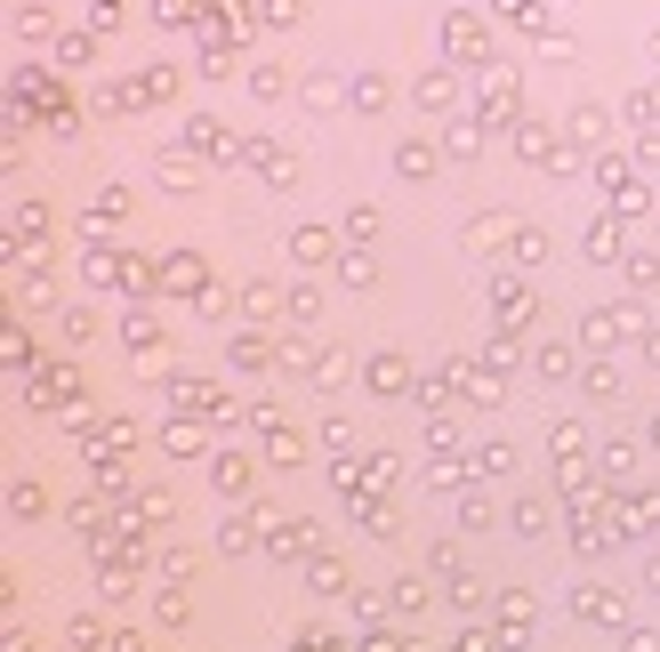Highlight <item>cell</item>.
<instances>
[{"instance_id":"obj_1","label":"cell","mask_w":660,"mask_h":652,"mask_svg":"<svg viewBox=\"0 0 660 652\" xmlns=\"http://www.w3.org/2000/svg\"><path fill=\"white\" fill-rule=\"evenodd\" d=\"M492 57H500V41H492V24H483L475 9H451L443 17V65H460V73H492Z\"/></svg>"},{"instance_id":"obj_2","label":"cell","mask_w":660,"mask_h":652,"mask_svg":"<svg viewBox=\"0 0 660 652\" xmlns=\"http://www.w3.org/2000/svg\"><path fill=\"white\" fill-rule=\"evenodd\" d=\"M652 323H644V306H588L580 315V347L588 355H612L620 338H644Z\"/></svg>"},{"instance_id":"obj_3","label":"cell","mask_w":660,"mask_h":652,"mask_svg":"<svg viewBox=\"0 0 660 652\" xmlns=\"http://www.w3.org/2000/svg\"><path fill=\"white\" fill-rule=\"evenodd\" d=\"M483 129H515L524 121V81L508 73V65H492V73H483V89H475V106H467Z\"/></svg>"},{"instance_id":"obj_4","label":"cell","mask_w":660,"mask_h":652,"mask_svg":"<svg viewBox=\"0 0 660 652\" xmlns=\"http://www.w3.org/2000/svg\"><path fill=\"white\" fill-rule=\"evenodd\" d=\"M178 146H186L194 161H250V137H234V129H218L210 113H186V129H178Z\"/></svg>"},{"instance_id":"obj_5","label":"cell","mask_w":660,"mask_h":652,"mask_svg":"<svg viewBox=\"0 0 660 652\" xmlns=\"http://www.w3.org/2000/svg\"><path fill=\"white\" fill-rule=\"evenodd\" d=\"M508 137H515V154H524L532 169H555V178H564V169H580V154H572V146H564V137H555L548 121H532V113L515 121Z\"/></svg>"},{"instance_id":"obj_6","label":"cell","mask_w":660,"mask_h":652,"mask_svg":"<svg viewBox=\"0 0 660 652\" xmlns=\"http://www.w3.org/2000/svg\"><path fill=\"white\" fill-rule=\"evenodd\" d=\"M210 492L234 500V507H250V492H258V460L234 452V443H226V452H210Z\"/></svg>"},{"instance_id":"obj_7","label":"cell","mask_w":660,"mask_h":652,"mask_svg":"<svg viewBox=\"0 0 660 652\" xmlns=\"http://www.w3.org/2000/svg\"><path fill=\"white\" fill-rule=\"evenodd\" d=\"M250 419H258V443H266V467H298V460H306V435L283 419V411H266V403H258Z\"/></svg>"},{"instance_id":"obj_8","label":"cell","mask_w":660,"mask_h":652,"mask_svg":"<svg viewBox=\"0 0 660 652\" xmlns=\"http://www.w3.org/2000/svg\"><path fill=\"white\" fill-rule=\"evenodd\" d=\"M492 306H500V330L508 338L532 330V283H524V274H492Z\"/></svg>"},{"instance_id":"obj_9","label":"cell","mask_w":660,"mask_h":652,"mask_svg":"<svg viewBox=\"0 0 660 652\" xmlns=\"http://www.w3.org/2000/svg\"><path fill=\"white\" fill-rule=\"evenodd\" d=\"M169 395H178V411H194V419H226L234 427V403L210 379H194V371H169Z\"/></svg>"},{"instance_id":"obj_10","label":"cell","mask_w":660,"mask_h":652,"mask_svg":"<svg viewBox=\"0 0 660 652\" xmlns=\"http://www.w3.org/2000/svg\"><path fill=\"white\" fill-rule=\"evenodd\" d=\"M411 106L420 113H460V65H427V73L411 81Z\"/></svg>"},{"instance_id":"obj_11","label":"cell","mask_w":660,"mask_h":652,"mask_svg":"<svg viewBox=\"0 0 660 652\" xmlns=\"http://www.w3.org/2000/svg\"><path fill=\"white\" fill-rule=\"evenodd\" d=\"M572 612H580L588 629H620V621H629L620 589H604V580H580V589H572Z\"/></svg>"},{"instance_id":"obj_12","label":"cell","mask_w":660,"mask_h":652,"mask_svg":"<svg viewBox=\"0 0 660 652\" xmlns=\"http://www.w3.org/2000/svg\"><path fill=\"white\" fill-rule=\"evenodd\" d=\"M161 290H178V298H194V306H201L218 283H210V266H201L194 250H169V258H161Z\"/></svg>"},{"instance_id":"obj_13","label":"cell","mask_w":660,"mask_h":652,"mask_svg":"<svg viewBox=\"0 0 660 652\" xmlns=\"http://www.w3.org/2000/svg\"><path fill=\"white\" fill-rule=\"evenodd\" d=\"M363 379H371V395H420V371H411L395 347H378V355L363 363Z\"/></svg>"},{"instance_id":"obj_14","label":"cell","mask_w":660,"mask_h":652,"mask_svg":"<svg viewBox=\"0 0 660 652\" xmlns=\"http://www.w3.org/2000/svg\"><path fill=\"white\" fill-rule=\"evenodd\" d=\"M387 161H395V178H403V186H427L435 169H443V146H435V137H403Z\"/></svg>"},{"instance_id":"obj_15","label":"cell","mask_w":660,"mask_h":652,"mask_svg":"<svg viewBox=\"0 0 660 652\" xmlns=\"http://www.w3.org/2000/svg\"><path fill=\"white\" fill-rule=\"evenodd\" d=\"M346 258V234H331V226H298L290 234V266H338Z\"/></svg>"},{"instance_id":"obj_16","label":"cell","mask_w":660,"mask_h":652,"mask_svg":"<svg viewBox=\"0 0 660 652\" xmlns=\"http://www.w3.org/2000/svg\"><path fill=\"white\" fill-rule=\"evenodd\" d=\"M258 516H266V507H258ZM266 556H283V564L290 556H315V524H306V516H290V524L266 516Z\"/></svg>"},{"instance_id":"obj_17","label":"cell","mask_w":660,"mask_h":652,"mask_svg":"<svg viewBox=\"0 0 660 652\" xmlns=\"http://www.w3.org/2000/svg\"><path fill=\"white\" fill-rule=\"evenodd\" d=\"M250 169L266 186H298V154L283 146V137H250Z\"/></svg>"},{"instance_id":"obj_18","label":"cell","mask_w":660,"mask_h":652,"mask_svg":"<svg viewBox=\"0 0 660 652\" xmlns=\"http://www.w3.org/2000/svg\"><path fill=\"white\" fill-rule=\"evenodd\" d=\"M443 379L460 387V403H483V411H492V403L508 395V387H500V371H483V363H451Z\"/></svg>"},{"instance_id":"obj_19","label":"cell","mask_w":660,"mask_h":652,"mask_svg":"<svg viewBox=\"0 0 660 652\" xmlns=\"http://www.w3.org/2000/svg\"><path fill=\"white\" fill-rule=\"evenodd\" d=\"M483 137H492V129H483L475 113H451L443 121V161H483Z\"/></svg>"},{"instance_id":"obj_20","label":"cell","mask_w":660,"mask_h":652,"mask_svg":"<svg viewBox=\"0 0 660 652\" xmlns=\"http://www.w3.org/2000/svg\"><path fill=\"white\" fill-rule=\"evenodd\" d=\"M532 621H540V604H532V589H508V596H500V644L515 652V644L532 636Z\"/></svg>"},{"instance_id":"obj_21","label":"cell","mask_w":660,"mask_h":652,"mask_svg":"<svg viewBox=\"0 0 660 652\" xmlns=\"http://www.w3.org/2000/svg\"><path fill=\"white\" fill-rule=\"evenodd\" d=\"M226 355H234L242 371H274V363H283V338H266V330H234V338H226Z\"/></svg>"},{"instance_id":"obj_22","label":"cell","mask_w":660,"mask_h":652,"mask_svg":"<svg viewBox=\"0 0 660 652\" xmlns=\"http://www.w3.org/2000/svg\"><path fill=\"white\" fill-rule=\"evenodd\" d=\"M178 97V65H146V73H129V106H169Z\"/></svg>"},{"instance_id":"obj_23","label":"cell","mask_w":660,"mask_h":652,"mask_svg":"<svg viewBox=\"0 0 660 652\" xmlns=\"http://www.w3.org/2000/svg\"><path fill=\"white\" fill-rule=\"evenodd\" d=\"M508 524L524 532V540H548V532H555V500H548V492H524V500L508 507Z\"/></svg>"},{"instance_id":"obj_24","label":"cell","mask_w":660,"mask_h":652,"mask_svg":"<svg viewBox=\"0 0 660 652\" xmlns=\"http://www.w3.org/2000/svg\"><path fill=\"white\" fill-rule=\"evenodd\" d=\"M121 338H129V355H137V363H154V355H161V323H154V306H129V315H121Z\"/></svg>"},{"instance_id":"obj_25","label":"cell","mask_w":660,"mask_h":652,"mask_svg":"<svg viewBox=\"0 0 660 652\" xmlns=\"http://www.w3.org/2000/svg\"><path fill=\"white\" fill-rule=\"evenodd\" d=\"M298 97H306V106H323V113H338V106H355V81H338V73H306Z\"/></svg>"},{"instance_id":"obj_26","label":"cell","mask_w":660,"mask_h":652,"mask_svg":"<svg viewBox=\"0 0 660 652\" xmlns=\"http://www.w3.org/2000/svg\"><path fill=\"white\" fill-rule=\"evenodd\" d=\"M580 395H588V403H620V363L588 355V363H580Z\"/></svg>"},{"instance_id":"obj_27","label":"cell","mask_w":660,"mask_h":652,"mask_svg":"<svg viewBox=\"0 0 660 652\" xmlns=\"http://www.w3.org/2000/svg\"><path fill=\"white\" fill-rule=\"evenodd\" d=\"M588 258H597V266H620V258H629V234H620V218H597V226H588Z\"/></svg>"},{"instance_id":"obj_28","label":"cell","mask_w":660,"mask_h":652,"mask_svg":"<svg viewBox=\"0 0 660 652\" xmlns=\"http://www.w3.org/2000/svg\"><path fill=\"white\" fill-rule=\"evenodd\" d=\"M515 226H524V218H508V210L467 218V250H500V243H515Z\"/></svg>"},{"instance_id":"obj_29","label":"cell","mask_w":660,"mask_h":652,"mask_svg":"<svg viewBox=\"0 0 660 652\" xmlns=\"http://www.w3.org/2000/svg\"><path fill=\"white\" fill-rule=\"evenodd\" d=\"M572 137H580V146H604V137H612V113L597 106V97H580V106H572Z\"/></svg>"},{"instance_id":"obj_30","label":"cell","mask_w":660,"mask_h":652,"mask_svg":"<svg viewBox=\"0 0 660 652\" xmlns=\"http://www.w3.org/2000/svg\"><path fill=\"white\" fill-rule=\"evenodd\" d=\"M597 475H604V484H629V475H637V443H604V452H597Z\"/></svg>"},{"instance_id":"obj_31","label":"cell","mask_w":660,"mask_h":652,"mask_svg":"<svg viewBox=\"0 0 660 652\" xmlns=\"http://www.w3.org/2000/svg\"><path fill=\"white\" fill-rule=\"evenodd\" d=\"M338 234H346V250H371V243H378V210H371V201H355V210L338 218Z\"/></svg>"},{"instance_id":"obj_32","label":"cell","mask_w":660,"mask_h":652,"mask_svg":"<svg viewBox=\"0 0 660 652\" xmlns=\"http://www.w3.org/2000/svg\"><path fill=\"white\" fill-rule=\"evenodd\" d=\"M395 106V81L387 73H355V113H387Z\"/></svg>"},{"instance_id":"obj_33","label":"cell","mask_w":660,"mask_h":652,"mask_svg":"<svg viewBox=\"0 0 660 652\" xmlns=\"http://www.w3.org/2000/svg\"><path fill=\"white\" fill-rule=\"evenodd\" d=\"M532 371H540V379L555 387V379H572V371H580V355H572V347H555V338H548V347H532Z\"/></svg>"},{"instance_id":"obj_34","label":"cell","mask_w":660,"mask_h":652,"mask_svg":"<svg viewBox=\"0 0 660 652\" xmlns=\"http://www.w3.org/2000/svg\"><path fill=\"white\" fill-rule=\"evenodd\" d=\"M97 57V32L81 24V32H57V65H65V73H81V65Z\"/></svg>"},{"instance_id":"obj_35","label":"cell","mask_w":660,"mask_h":652,"mask_svg":"<svg viewBox=\"0 0 660 652\" xmlns=\"http://www.w3.org/2000/svg\"><path fill=\"white\" fill-rule=\"evenodd\" d=\"M331 274H338L346 290H371V283H378V258H371V250H346V258H338Z\"/></svg>"},{"instance_id":"obj_36","label":"cell","mask_w":660,"mask_h":652,"mask_svg":"<svg viewBox=\"0 0 660 652\" xmlns=\"http://www.w3.org/2000/svg\"><path fill=\"white\" fill-rule=\"evenodd\" d=\"M9 516H17V524H41V516H49V492H41V484H9Z\"/></svg>"},{"instance_id":"obj_37","label":"cell","mask_w":660,"mask_h":652,"mask_svg":"<svg viewBox=\"0 0 660 652\" xmlns=\"http://www.w3.org/2000/svg\"><path fill=\"white\" fill-rule=\"evenodd\" d=\"M492 524H500V507H492V500H483V492L467 484V492H460V532H492Z\"/></svg>"},{"instance_id":"obj_38","label":"cell","mask_w":660,"mask_h":652,"mask_svg":"<svg viewBox=\"0 0 660 652\" xmlns=\"http://www.w3.org/2000/svg\"><path fill=\"white\" fill-rule=\"evenodd\" d=\"M306 589H323V596H346V564H338V556H306Z\"/></svg>"},{"instance_id":"obj_39","label":"cell","mask_w":660,"mask_h":652,"mask_svg":"<svg viewBox=\"0 0 660 652\" xmlns=\"http://www.w3.org/2000/svg\"><path fill=\"white\" fill-rule=\"evenodd\" d=\"M154 178H161L169 194H194V186H201V169H194V161H178V154H161V161H154Z\"/></svg>"},{"instance_id":"obj_40","label":"cell","mask_w":660,"mask_h":652,"mask_svg":"<svg viewBox=\"0 0 660 652\" xmlns=\"http://www.w3.org/2000/svg\"><path fill=\"white\" fill-rule=\"evenodd\" d=\"M250 89L266 97V106H274V97H290V65H274V57H266V65H250Z\"/></svg>"},{"instance_id":"obj_41","label":"cell","mask_w":660,"mask_h":652,"mask_svg":"<svg viewBox=\"0 0 660 652\" xmlns=\"http://www.w3.org/2000/svg\"><path fill=\"white\" fill-rule=\"evenodd\" d=\"M515 266H524V274L548 266V234H540V226H515Z\"/></svg>"},{"instance_id":"obj_42","label":"cell","mask_w":660,"mask_h":652,"mask_svg":"<svg viewBox=\"0 0 660 652\" xmlns=\"http://www.w3.org/2000/svg\"><path fill=\"white\" fill-rule=\"evenodd\" d=\"M395 621H420V612H427V580H395Z\"/></svg>"},{"instance_id":"obj_43","label":"cell","mask_w":660,"mask_h":652,"mask_svg":"<svg viewBox=\"0 0 660 652\" xmlns=\"http://www.w3.org/2000/svg\"><path fill=\"white\" fill-rule=\"evenodd\" d=\"M620 266H629V283H637L644 298H660V258H652V250H629Z\"/></svg>"},{"instance_id":"obj_44","label":"cell","mask_w":660,"mask_h":652,"mask_svg":"<svg viewBox=\"0 0 660 652\" xmlns=\"http://www.w3.org/2000/svg\"><path fill=\"white\" fill-rule=\"evenodd\" d=\"M161 452H178V460H201V452H210V443H201V427H161Z\"/></svg>"},{"instance_id":"obj_45","label":"cell","mask_w":660,"mask_h":652,"mask_svg":"<svg viewBox=\"0 0 660 652\" xmlns=\"http://www.w3.org/2000/svg\"><path fill=\"white\" fill-rule=\"evenodd\" d=\"M298 17H306V0H258V24L266 32H290Z\"/></svg>"},{"instance_id":"obj_46","label":"cell","mask_w":660,"mask_h":652,"mask_svg":"<svg viewBox=\"0 0 660 652\" xmlns=\"http://www.w3.org/2000/svg\"><path fill=\"white\" fill-rule=\"evenodd\" d=\"M467 467H475V475H508V467H515V452H508V443H475Z\"/></svg>"},{"instance_id":"obj_47","label":"cell","mask_w":660,"mask_h":652,"mask_svg":"<svg viewBox=\"0 0 660 652\" xmlns=\"http://www.w3.org/2000/svg\"><path fill=\"white\" fill-rule=\"evenodd\" d=\"M346 371H355V355L323 347V355H315V387H346Z\"/></svg>"},{"instance_id":"obj_48","label":"cell","mask_w":660,"mask_h":652,"mask_svg":"<svg viewBox=\"0 0 660 652\" xmlns=\"http://www.w3.org/2000/svg\"><path fill=\"white\" fill-rule=\"evenodd\" d=\"M89 330H97V315H89V306H65V323H57V338H65V347H89Z\"/></svg>"},{"instance_id":"obj_49","label":"cell","mask_w":660,"mask_h":652,"mask_svg":"<svg viewBox=\"0 0 660 652\" xmlns=\"http://www.w3.org/2000/svg\"><path fill=\"white\" fill-rule=\"evenodd\" d=\"M17 234H32V243H41V234H49V201H17V218H9Z\"/></svg>"},{"instance_id":"obj_50","label":"cell","mask_w":660,"mask_h":652,"mask_svg":"<svg viewBox=\"0 0 660 652\" xmlns=\"http://www.w3.org/2000/svg\"><path fill=\"white\" fill-rule=\"evenodd\" d=\"M323 315V290L315 283H290V323H315Z\"/></svg>"},{"instance_id":"obj_51","label":"cell","mask_w":660,"mask_h":652,"mask_svg":"<svg viewBox=\"0 0 660 652\" xmlns=\"http://www.w3.org/2000/svg\"><path fill=\"white\" fill-rule=\"evenodd\" d=\"M451 604H460V612H492V596H483V580H467V572L451 580Z\"/></svg>"},{"instance_id":"obj_52","label":"cell","mask_w":660,"mask_h":652,"mask_svg":"<svg viewBox=\"0 0 660 652\" xmlns=\"http://www.w3.org/2000/svg\"><path fill=\"white\" fill-rule=\"evenodd\" d=\"M161 580H169V589H186V580H194V556H186V547H161Z\"/></svg>"},{"instance_id":"obj_53","label":"cell","mask_w":660,"mask_h":652,"mask_svg":"<svg viewBox=\"0 0 660 652\" xmlns=\"http://www.w3.org/2000/svg\"><path fill=\"white\" fill-rule=\"evenodd\" d=\"M427 564H435L443 580H460V540H435V547H427Z\"/></svg>"},{"instance_id":"obj_54","label":"cell","mask_w":660,"mask_h":652,"mask_svg":"<svg viewBox=\"0 0 660 652\" xmlns=\"http://www.w3.org/2000/svg\"><path fill=\"white\" fill-rule=\"evenodd\" d=\"M154 621H161V629H186V596H178V589L154 596Z\"/></svg>"},{"instance_id":"obj_55","label":"cell","mask_w":660,"mask_h":652,"mask_svg":"<svg viewBox=\"0 0 660 652\" xmlns=\"http://www.w3.org/2000/svg\"><path fill=\"white\" fill-rule=\"evenodd\" d=\"M323 443H331L338 460H355V427H346V419H323Z\"/></svg>"},{"instance_id":"obj_56","label":"cell","mask_w":660,"mask_h":652,"mask_svg":"<svg viewBox=\"0 0 660 652\" xmlns=\"http://www.w3.org/2000/svg\"><path fill=\"white\" fill-rule=\"evenodd\" d=\"M451 652H500V629H467V636L451 644Z\"/></svg>"},{"instance_id":"obj_57","label":"cell","mask_w":660,"mask_h":652,"mask_svg":"<svg viewBox=\"0 0 660 652\" xmlns=\"http://www.w3.org/2000/svg\"><path fill=\"white\" fill-rule=\"evenodd\" d=\"M644 363H652V371H660V323H652V330H644Z\"/></svg>"},{"instance_id":"obj_58","label":"cell","mask_w":660,"mask_h":652,"mask_svg":"<svg viewBox=\"0 0 660 652\" xmlns=\"http://www.w3.org/2000/svg\"><path fill=\"white\" fill-rule=\"evenodd\" d=\"M629 652H660V636H652V629H637V636H629Z\"/></svg>"},{"instance_id":"obj_59","label":"cell","mask_w":660,"mask_h":652,"mask_svg":"<svg viewBox=\"0 0 660 652\" xmlns=\"http://www.w3.org/2000/svg\"><path fill=\"white\" fill-rule=\"evenodd\" d=\"M644 580H652V596H660V556H652V572H644Z\"/></svg>"},{"instance_id":"obj_60","label":"cell","mask_w":660,"mask_h":652,"mask_svg":"<svg viewBox=\"0 0 660 652\" xmlns=\"http://www.w3.org/2000/svg\"><path fill=\"white\" fill-rule=\"evenodd\" d=\"M652 452H660V411H652Z\"/></svg>"},{"instance_id":"obj_61","label":"cell","mask_w":660,"mask_h":652,"mask_svg":"<svg viewBox=\"0 0 660 652\" xmlns=\"http://www.w3.org/2000/svg\"><path fill=\"white\" fill-rule=\"evenodd\" d=\"M644 49H652V65H660V32H652V41H644Z\"/></svg>"}]
</instances>
